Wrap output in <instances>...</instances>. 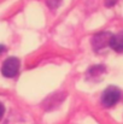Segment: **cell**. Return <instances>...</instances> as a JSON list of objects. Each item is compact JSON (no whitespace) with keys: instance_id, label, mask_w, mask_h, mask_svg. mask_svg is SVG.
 Here are the masks:
<instances>
[{"instance_id":"obj_7","label":"cell","mask_w":123,"mask_h":124,"mask_svg":"<svg viewBox=\"0 0 123 124\" xmlns=\"http://www.w3.org/2000/svg\"><path fill=\"white\" fill-rule=\"evenodd\" d=\"M116 2H117V0H105V5L107 7H111V6L116 5Z\"/></svg>"},{"instance_id":"obj_9","label":"cell","mask_w":123,"mask_h":124,"mask_svg":"<svg viewBox=\"0 0 123 124\" xmlns=\"http://www.w3.org/2000/svg\"><path fill=\"white\" fill-rule=\"evenodd\" d=\"M5 51H6V47H5V46H2V45H0V54H2Z\"/></svg>"},{"instance_id":"obj_6","label":"cell","mask_w":123,"mask_h":124,"mask_svg":"<svg viewBox=\"0 0 123 124\" xmlns=\"http://www.w3.org/2000/svg\"><path fill=\"white\" fill-rule=\"evenodd\" d=\"M62 4V0H47V5L51 8H57Z\"/></svg>"},{"instance_id":"obj_8","label":"cell","mask_w":123,"mask_h":124,"mask_svg":"<svg viewBox=\"0 0 123 124\" xmlns=\"http://www.w3.org/2000/svg\"><path fill=\"white\" fill-rule=\"evenodd\" d=\"M4 113H5V107H4V105H2V104L0 102V119L2 118Z\"/></svg>"},{"instance_id":"obj_4","label":"cell","mask_w":123,"mask_h":124,"mask_svg":"<svg viewBox=\"0 0 123 124\" xmlns=\"http://www.w3.org/2000/svg\"><path fill=\"white\" fill-rule=\"evenodd\" d=\"M110 47L116 52H123V30L112 35L110 41Z\"/></svg>"},{"instance_id":"obj_1","label":"cell","mask_w":123,"mask_h":124,"mask_svg":"<svg viewBox=\"0 0 123 124\" xmlns=\"http://www.w3.org/2000/svg\"><path fill=\"white\" fill-rule=\"evenodd\" d=\"M121 99V89L115 85H109L101 94V104L105 107L115 106Z\"/></svg>"},{"instance_id":"obj_5","label":"cell","mask_w":123,"mask_h":124,"mask_svg":"<svg viewBox=\"0 0 123 124\" xmlns=\"http://www.w3.org/2000/svg\"><path fill=\"white\" fill-rule=\"evenodd\" d=\"M105 71H106L105 66H103V65H95V66L89 68L88 74H89L92 77H97V76H99V75H103Z\"/></svg>"},{"instance_id":"obj_2","label":"cell","mask_w":123,"mask_h":124,"mask_svg":"<svg viewBox=\"0 0 123 124\" xmlns=\"http://www.w3.org/2000/svg\"><path fill=\"white\" fill-rule=\"evenodd\" d=\"M19 66H21L19 59L16 57H10L4 62V64L1 66V74L5 77L12 78V77L17 76V74L19 71Z\"/></svg>"},{"instance_id":"obj_3","label":"cell","mask_w":123,"mask_h":124,"mask_svg":"<svg viewBox=\"0 0 123 124\" xmlns=\"http://www.w3.org/2000/svg\"><path fill=\"white\" fill-rule=\"evenodd\" d=\"M111 38H112V34L109 33V31L98 33V34L94 35L93 39H92V47H93V49L97 51V52H99L100 49L105 48L106 46L110 45Z\"/></svg>"}]
</instances>
